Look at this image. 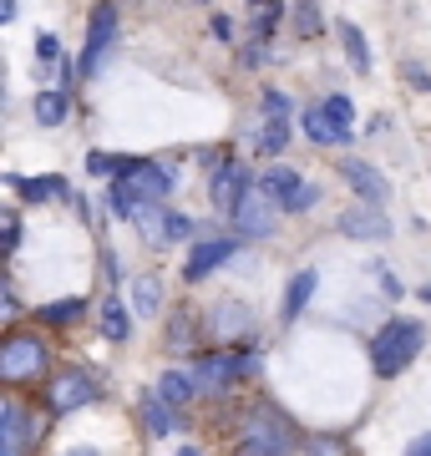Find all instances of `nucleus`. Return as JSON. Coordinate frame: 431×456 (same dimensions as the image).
<instances>
[{
    "mask_svg": "<svg viewBox=\"0 0 431 456\" xmlns=\"http://www.w3.org/2000/svg\"><path fill=\"white\" fill-rule=\"evenodd\" d=\"M173 183H178V173H173L167 163H148V158H142L133 173L112 178V193H107V203H112L117 218H137L142 208L163 203V198L173 193Z\"/></svg>",
    "mask_w": 431,
    "mask_h": 456,
    "instance_id": "nucleus-1",
    "label": "nucleus"
},
{
    "mask_svg": "<svg viewBox=\"0 0 431 456\" xmlns=\"http://www.w3.org/2000/svg\"><path fill=\"white\" fill-rule=\"evenodd\" d=\"M421 345H427V325H421L416 314H396V320H386V325L376 330V340H370V365H376L381 380H391V375H401L416 355H421Z\"/></svg>",
    "mask_w": 431,
    "mask_h": 456,
    "instance_id": "nucleus-2",
    "label": "nucleus"
},
{
    "mask_svg": "<svg viewBox=\"0 0 431 456\" xmlns=\"http://www.w3.org/2000/svg\"><path fill=\"white\" fill-rule=\"evenodd\" d=\"M295 426L274 406H254L233 436V456H295Z\"/></svg>",
    "mask_w": 431,
    "mask_h": 456,
    "instance_id": "nucleus-3",
    "label": "nucleus"
},
{
    "mask_svg": "<svg viewBox=\"0 0 431 456\" xmlns=\"http://www.w3.org/2000/svg\"><path fill=\"white\" fill-rule=\"evenodd\" d=\"M51 370V350L41 335H26V330H11L5 345H0V380L5 386H31Z\"/></svg>",
    "mask_w": 431,
    "mask_h": 456,
    "instance_id": "nucleus-4",
    "label": "nucleus"
},
{
    "mask_svg": "<svg viewBox=\"0 0 431 456\" xmlns=\"http://www.w3.org/2000/svg\"><path fill=\"white\" fill-rule=\"evenodd\" d=\"M117 41H122V11H117L112 0H97L92 16H86V41H82V61H77V71L92 77V71L112 56Z\"/></svg>",
    "mask_w": 431,
    "mask_h": 456,
    "instance_id": "nucleus-5",
    "label": "nucleus"
},
{
    "mask_svg": "<svg viewBox=\"0 0 431 456\" xmlns=\"http://www.w3.org/2000/svg\"><path fill=\"white\" fill-rule=\"evenodd\" d=\"M259 193H264L274 208H284V213H310L320 203V188L315 183H305L299 178V167H289V163L264 167V173H259Z\"/></svg>",
    "mask_w": 431,
    "mask_h": 456,
    "instance_id": "nucleus-6",
    "label": "nucleus"
},
{
    "mask_svg": "<svg viewBox=\"0 0 431 456\" xmlns=\"http://www.w3.org/2000/svg\"><path fill=\"white\" fill-rule=\"evenodd\" d=\"M97 401H102V386L82 370V365H61V370L46 380V406L56 411V416H71V411L97 406Z\"/></svg>",
    "mask_w": 431,
    "mask_h": 456,
    "instance_id": "nucleus-7",
    "label": "nucleus"
},
{
    "mask_svg": "<svg viewBox=\"0 0 431 456\" xmlns=\"http://www.w3.org/2000/svg\"><path fill=\"white\" fill-rule=\"evenodd\" d=\"M249 370H254V355H244V350H214V355L193 360L199 391H229V386H239Z\"/></svg>",
    "mask_w": 431,
    "mask_h": 456,
    "instance_id": "nucleus-8",
    "label": "nucleus"
},
{
    "mask_svg": "<svg viewBox=\"0 0 431 456\" xmlns=\"http://www.w3.org/2000/svg\"><path fill=\"white\" fill-rule=\"evenodd\" d=\"M229 218H233V228H239V239H269L274 224H280V208H274V203L259 193V183H254L249 193L229 208Z\"/></svg>",
    "mask_w": 431,
    "mask_h": 456,
    "instance_id": "nucleus-9",
    "label": "nucleus"
},
{
    "mask_svg": "<svg viewBox=\"0 0 431 456\" xmlns=\"http://www.w3.org/2000/svg\"><path fill=\"white\" fill-rule=\"evenodd\" d=\"M233 254H239V233H214V239H199V244L188 248L183 279H188V284H199L203 274H214L218 264H229Z\"/></svg>",
    "mask_w": 431,
    "mask_h": 456,
    "instance_id": "nucleus-10",
    "label": "nucleus"
},
{
    "mask_svg": "<svg viewBox=\"0 0 431 456\" xmlns=\"http://www.w3.org/2000/svg\"><path fill=\"white\" fill-rule=\"evenodd\" d=\"M36 431H41V426L31 421V411L20 406V401H5V406H0V456H26Z\"/></svg>",
    "mask_w": 431,
    "mask_h": 456,
    "instance_id": "nucleus-11",
    "label": "nucleus"
},
{
    "mask_svg": "<svg viewBox=\"0 0 431 456\" xmlns=\"http://www.w3.org/2000/svg\"><path fill=\"white\" fill-rule=\"evenodd\" d=\"M254 183H259V178H254V173H249L244 163H233V158H224V163L214 167V178H208V198H214V208H224V213H229L233 203H239V198H244V193L254 188Z\"/></svg>",
    "mask_w": 431,
    "mask_h": 456,
    "instance_id": "nucleus-12",
    "label": "nucleus"
},
{
    "mask_svg": "<svg viewBox=\"0 0 431 456\" xmlns=\"http://www.w3.org/2000/svg\"><path fill=\"white\" fill-rule=\"evenodd\" d=\"M340 178L355 188V198H361V203H376V208H381V203H391V183H386V173L376 163L346 158V163H340Z\"/></svg>",
    "mask_w": 431,
    "mask_h": 456,
    "instance_id": "nucleus-13",
    "label": "nucleus"
},
{
    "mask_svg": "<svg viewBox=\"0 0 431 456\" xmlns=\"http://www.w3.org/2000/svg\"><path fill=\"white\" fill-rule=\"evenodd\" d=\"M340 233H346V239H370V244H381V239H391V218H386L381 208H376V203H355V208L350 213H340Z\"/></svg>",
    "mask_w": 431,
    "mask_h": 456,
    "instance_id": "nucleus-14",
    "label": "nucleus"
},
{
    "mask_svg": "<svg viewBox=\"0 0 431 456\" xmlns=\"http://www.w3.org/2000/svg\"><path fill=\"white\" fill-rule=\"evenodd\" d=\"M299 122H305V137H310V142H320V147H340V142H350V132L340 127V122H335V117L325 112V107H305V117H299Z\"/></svg>",
    "mask_w": 431,
    "mask_h": 456,
    "instance_id": "nucleus-15",
    "label": "nucleus"
},
{
    "mask_svg": "<svg viewBox=\"0 0 431 456\" xmlns=\"http://www.w3.org/2000/svg\"><path fill=\"white\" fill-rule=\"evenodd\" d=\"M214 330L224 335V340H244V335L254 330V310L239 305V299H224V305L214 310Z\"/></svg>",
    "mask_w": 431,
    "mask_h": 456,
    "instance_id": "nucleus-16",
    "label": "nucleus"
},
{
    "mask_svg": "<svg viewBox=\"0 0 431 456\" xmlns=\"http://www.w3.org/2000/svg\"><path fill=\"white\" fill-rule=\"evenodd\" d=\"M31 112H36V122H41V127H61V122L71 117V97H67V86H46V92H36Z\"/></svg>",
    "mask_w": 431,
    "mask_h": 456,
    "instance_id": "nucleus-17",
    "label": "nucleus"
},
{
    "mask_svg": "<svg viewBox=\"0 0 431 456\" xmlns=\"http://www.w3.org/2000/svg\"><path fill=\"white\" fill-rule=\"evenodd\" d=\"M315 284H320V274L315 269H299L295 279H289V289H284V299H280V320L289 325V320H299V310L310 305V294H315Z\"/></svg>",
    "mask_w": 431,
    "mask_h": 456,
    "instance_id": "nucleus-18",
    "label": "nucleus"
},
{
    "mask_svg": "<svg viewBox=\"0 0 431 456\" xmlns=\"http://www.w3.org/2000/svg\"><path fill=\"white\" fill-rule=\"evenodd\" d=\"M102 335H107V340H117V345L133 340V310H127L117 294H107V299H102Z\"/></svg>",
    "mask_w": 431,
    "mask_h": 456,
    "instance_id": "nucleus-19",
    "label": "nucleus"
},
{
    "mask_svg": "<svg viewBox=\"0 0 431 456\" xmlns=\"http://www.w3.org/2000/svg\"><path fill=\"white\" fill-rule=\"evenodd\" d=\"M335 36H340V46H346V56H350V66H355V71H370V66H376L370 41H365V31L355 26V20H340V26H335Z\"/></svg>",
    "mask_w": 431,
    "mask_h": 456,
    "instance_id": "nucleus-20",
    "label": "nucleus"
},
{
    "mask_svg": "<svg viewBox=\"0 0 431 456\" xmlns=\"http://www.w3.org/2000/svg\"><path fill=\"white\" fill-rule=\"evenodd\" d=\"M158 395H163L167 406H193V395H199V380L183 370H163L158 375Z\"/></svg>",
    "mask_w": 431,
    "mask_h": 456,
    "instance_id": "nucleus-21",
    "label": "nucleus"
},
{
    "mask_svg": "<svg viewBox=\"0 0 431 456\" xmlns=\"http://www.w3.org/2000/svg\"><path fill=\"white\" fill-rule=\"evenodd\" d=\"M82 299H51V305H41V310H36V320H41V325H51V330H67V325H77V320H82Z\"/></svg>",
    "mask_w": 431,
    "mask_h": 456,
    "instance_id": "nucleus-22",
    "label": "nucleus"
},
{
    "mask_svg": "<svg viewBox=\"0 0 431 456\" xmlns=\"http://www.w3.org/2000/svg\"><path fill=\"white\" fill-rule=\"evenodd\" d=\"M133 305H137V314L158 320V314H163V284H158L152 274H142V279L133 284Z\"/></svg>",
    "mask_w": 431,
    "mask_h": 456,
    "instance_id": "nucleus-23",
    "label": "nucleus"
},
{
    "mask_svg": "<svg viewBox=\"0 0 431 456\" xmlns=\"http://www.w3.org/2000/svg\"><path fill=\"white\" fill-rule=\"evenodd\" d=\"M11 188H16L20 198H67V183L61 178H11Z\"/></svg>",
    "mask_w": 431,
    "mask_h": 456,
    "instance_id": "nucleus-24",
    "label": "nucleus"
},
{
    "mask_svg": "<svg viewBox=\"0 0 431 456\" xmlns=\"http://www.w3.org/2000/svg\"><path fill=\"white\" fill-rule=\"evenodd\" d=\"M142 416H148V431H152L158 441H163L167 431H173V411H167V401H163L158 391H152V395H142Z\"/></svg>",
    "mask_w": 431,
    "mask_h": 456,
    "instance_id": "nucleus-25",
    "label": "nucleus"
},
{
    "mask_svg": "<svg viewBox=\"0 0 431 456\" xmlns=\"http://www.w3.org/2000/svg\"><path fill=\"white\" fill-rule=\"evenodd\" d=\"M284 147H289V122H280V117H264V132H259V152L280 158Z\"/></svg>",
    "mask_w": 431,
    "mask_h": 456,
    "instance_id": "nucleus-26",
    "label": "nucleus"
},
{
    "mask_svg": "<svg viewBox=\"0 0 431 456\" xmlns=\"http://www.w3.org/2000/svg\"><path fill=\"white\" fill-rule=\"evenodd\" d=\"M320 107H325V112H330V117H335V122H340L346 132H355V107H350V97H340V92H330V97L320 102Z\"/></svg>",
    "mask_w": 431,
    "mask_h": 456,
    "instance_id": "nucleus-27",
    "label": "nucleus"
},
{
    "mask_svg": "<svg viewBox=\"0 0 431 456\" xmlns=\"http://www.w3.org/2000/svg\"><path fill=\"white\" fill-rule=\"evenodd\" d=\"M51 61H61V41L51 31H36V66H51Z\"/></svg>",
    "mask_w": 431,
    "mask_h": 456,
    "instance_id": "nucleus-28",
    "label": "nucleus"
},
{
    "mask_svg": "<svg viewBox=\"0 0 431 456\" xmlns=\"http://www.w3.org/2000/svg\"><path fill=\"white\" fill-rule=\"evenodd\" d=\"M193 233V218H183V213L167 208V224H163V244H178V239H188Z\"/></svg>",
    "mask_w": 431,
    "mask_h": 456,
    "instance_id": "nucleus-29",
    "label": "nucleus"
},
{
    "mask_svg": "<svg viewBox=\"0 0 431 456\" xmlns=\"http://www.w3.org/2000/svg\"><path fill=\"white\" fill-rule=\"evenodd\" d=\"M264 117H280V122H289V117H295V107H289V97H284V92H274V86H269L264 97Z\"/></svg>",
    "mask_w": 431,
    "mask_h": 456,
    "instance_id": "nucleus-30",
    "label": "nucleus"
},
{
    "mask_svg": "<svg viewBox=\"0 0 431 456\" xmlns=\"http://www.w3.org/2000/svg\"><path fill=\"white\" fill-rule=\"evenodd\" d=\"M295 26H299L305 36H310V31L320 26V11H315V0H299V5H295Z\"/></svg>",
    "mask_w": 431,
    "mask_h": 456,
    "instance_id": "nucleus-31",
    "label": "nucleus"
},
{
    "mask_svg": "<svg viewBox=\"0 0 431 456\" xmlns=\"http://www.w3.org/2000/svg\"><path fill=\"white\" fill-rule=\"evenodd\" d=\"M5 248H20V218L5 213Z\"/></svg>",
    "mask_w": 431,
    "mask_h": 456,
    "instance_id": "nucleus-32",
    "label": "nucleus"
},
{
    "mask_svg": "<svg viewBox=\"0 0 431 456\" xmlns=\"http://www.w3.org/2000/svg\"><path fill=\"white\" fill-rule=\"evenodd\" d=\"M310 456H346L340 441H310Z\"/></svg>",
    "mask_w": 431,
    "mask_h": 456,
    "instance_id": "nucleus-33",
    "label": "nucleus"
},
{
    "mask_svg": "<svg viewBox=\"0 0 431 456\" xmlns=\"http://www.w3.org/2000/svg\"><path fill=\"white\" fill-rule=\"evenodd\" d=\"M401 456H431V431H421V436H416V441H411V446H406Z\"/></svg>",
    "mask_w": 431,
    "mask_h": 456,
    "instance_id": "nucleus-34",
    "label": "nucleus"
},
{
    "mask_svg": "<svg viewBox=\"0 0 431 456\" xmlns=\"http://www.w3.org/2000/svg\"><path fill=\"white\" fill-rule=\"evenodd\" d=\"M214 36H218V41H233V26H229V16H214Z\"/></svg>",
    "mask_w": 431,
    "mask_h": 456,
    "instance_id": "nucleus-35",
    "label": "nucleus"
},
{
    "mask_svg": "<svg viewBox=\"0 0 431 456\" xmlns=\"http://www.w3.org/2000/svg\"><path fill=\"white\" fill-rule=\"evenodd\" d=\"M0 20H16V0H0Z\"/></svg>",
    "mask_w": 431,
    "mask_h": 456,
    "instance_id": "nucleus-36",
    "label": "nucleus"
},
{
    "mask_svg": "<svg viewBox=\"0 0 431 456\" xmlns=\"http://www.w3.org/2000/svg\"><path fill=\"white\" fill-rule=\"evenodd\" d=\"M254 11H274V5H280V0H249Z\"/></svg>",
    "mask_w": 431,
    "mask_h": 456,
    "instance_id": "nucleus-37",
    "label": "nucleus"
},
{
    "mask_svg": "<svg viewBox=\"0 0 431 456\" xmlns=\"http://www.w3.org/2000/svg\"><path fill=\"white\" fill-rule=\"evenodd\" d=\"M67 456H97V446H77V452H67Z\"/></svg>",
    "mask_w": 431,
    "mask_h": 456,
    "instance_id": "nucleus-38",
    "label": "nucleus"
},
{
    "mask_svg": "<svg viewBox=\"0 0 431 456\" xmlns=\"http://www.w3.org/2000/svg\"><path fill=\"white\" fill-rule=\"evenodd\" d=\"M178 456H199V446H183V452Z\"/></svg>",
    "mask_w": 431,
    "mask_h": 456,
    "instance_id": "nucleus-39",
    "label": "nucleus"
},
{
    "mask_svg": "<svg viewBox=\"0 0 431 456\" xmlns=\"http://www.w3.org/2000/svg\"><path fill=\"white\" fill-rule=\"evenodd\" d=\"M421 299H427V305H431V284H427V289H421Z\"/></svg>",
    "mask_w": 431,
    "mask_h": 456,
    "instance_id": "nucleus-40",
    "label": "nucleus"
}]
</instances>
